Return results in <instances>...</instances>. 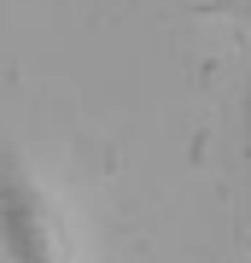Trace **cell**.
I'll use <instances>...</instances> for the list:
<instances>
[{
	"mask_svg": "<svg viewBox=\"0 0 251 263\" xmlns=\"http://www.w3.org/2000/svg\"><path fill=\"white\" fill-rule=\"evenodd\" d=\"M245 146H251V88H245Z\"/></svg>",
	"mask_w": 251,
	"mask_h": 263,
	"instance_id": "cell-2",
	"label": "cell"
},
{
	"mask_svg": "<svg viewBox=\"0 0 251 263\" xmlns=\"http://www.w3.org/2000/svg\"><path fill=\"white\" fill-rule=\"evenodd\" d=\"M245 24H251V6H245Z\"/></svg>",
	"mask_w": 251,
	"mask_h": 263,
	"instance_id": "cell-3",
	"label": "cell"
},
{
	"mask_svg": "<svg viewBox=\"0 0 251 263\" xmlns=\"http://www.w3.org/2000/svg\"><path fill=\"white\" fill-rule=\"evenodd\" d=\"M0 252L6 263H82L65 205L6 135H0Z\"/></svg>",
	"mask_w": 251,
	"mask_h": 263,
	"instance_id": "cell-1",
	"label": "cell"
}]
</instances>
